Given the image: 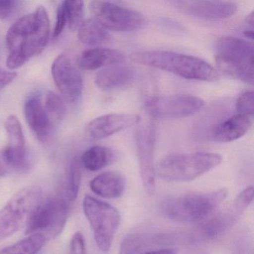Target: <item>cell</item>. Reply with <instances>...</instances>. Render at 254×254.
<instances>
[{"label": "cell", "instance_id": "22", "mask_svg": "<svg viewBox=\"0 0 254 254\" xmlns=\"http://www.w3.org/2000/svg\"><path fill=\"white\" fill-rule=\"evenodd\" d=\"M114 154L110 148L96 145L86 150L81 158V166L90 171L97 172L112 163Z\"/></svg>", "mask_w": 254, "mask_h": 254}, {"label": "cell", "instance_id": "16", "mask_svg": "<svg viewBox=\"0 0 254 254\" xmlns=\"http://www.w3.org/2000/svg\"><path fill=\"white\" fill-rule=\"evenodd\" d=\"M242 214L243 212L239 211L233 203L227 212L209 218L202 222L191 235V237L194 241L213 240L233 227L240 219Z\"/></svg>", "mask_w": 254, "mask_h": 254}, {"label": "cell", "instance_id": "25", "mask_svg": "<svg viewBox=\"0 0 254 254\" xmlns=\"http://www.w3.org/2000/svg\"><path fill=\"white\" fill-rule=\"evenodd\" d=\"M7 168L14 170H24L27 166L26 147H12L7 145L1 153Z\"/></svg>", "mask_w": 254, "mask_h": 254}, {"label": "cell", "instance_id": "36", "mask_svg": "<svg viewBox=\"0 0 254 254\" xmlns=\"http://www.w3.org/2000/svg\"><path fill=\"white\" fill-rule=\"evenodd\" d=\"M142 254H177L176 251L172 248H161V249L152 250L145 251Z\"/></svg>", "mask_w": 254, "mask_h": 254}, {"label": "cell", "instance_id": "21", "mask_svg": "<svg viewBox=\"0 0 254 254\" xmlns=\"http://www.w3.org/2000/svg\"><path fill=\"white\" fill-rule=\"evenodd\" d=\"M168 240L167 235L133 233L123 239L119 254H142L153 245L166 243Z\"/></svg>", "mask_w": 254, "mask_h": 254}, {"label": "cell", "instance_id": "2", "mask_svg": "<svg viewBox=\"0 0 254 254\" xmlns=\"http://www.w3.org/2000/svg\"><path fill=\"white\" fill-rule=\"evenodd\" d=\"M132 62L157 68L187 79L214 82L221 78L218 69L209 63L194 57L173 52L150 50L130 55Z\"/></svg>", "mask_w": 254, "mask_h": 254}, {"label": "cell", "instance_id": "17", "mask_svg": "<svg viewBox=\"0 0 254 254\" xmlns=\"http://www.w3.org/2000/svg\"><path fill=\"white\" fill-rule=\"evenodd\" d=\"M251 125V117L243 114H234L217 123L211 130L210 137L217 142H233L246 134Z\"/></svg>", "mask_w": 254, "mask_h": 254}, {"label": "cell", "instance_id": "8", "mask_svg": "<svg viewBox=\"0 0 254 254\" xmlns=\"http://www.w3.org/2000/svg\"><path fill=\"white\" fill-rule=\"evenodd\" d=\"M41 200V191L38 187H26L16 193L0 209V241L20 230L26 224L32 209Z\"/></svg>", "mask_w": 254, "mask_h": 254}, {"label": "cell", "instance_id": "19", "mask_svg": "<svg viewBox=\"0 0 254 254\" xmlns=\"http://www.w3.org/2000/svg\"><path fill=\"white\" fill-rule=\"evenodd\" d=\"M126 58L120 50L95 48L86 50L79 59V66L84 70H96L124 63Z\"/></svg>", "mask_w": 254, "mask_h": 254}, {"label": "cell", "instance_id": "27", "mask_svg": "<svg viewBox=\"0 0 254 254\" xmlns=\"http://www.w3.org/2000/svg\"><path fill=\"white\" fill-rule=\"evenodd\" d=\"M5 127L8 134V145L12 147H26L23 128L17 117L14 115L9 116L5 120Z\"/></svg>", "mask_w": 254, "mask_h": 254}, {"label": "cell", "instance_id": "33", "mask_svg": "<svg viewBox=\"0 0 254 254\" xmlns=\"http://www.w3.org/2000/svg\"><path fill=\"white\" fill-rule=\"evenodd\" d=\"M69 254H87L85 240L82 233L76 232L71 239Z\"/></svg>", "mask_w": 254, "mask_h": 254}, {"label": "cell", "instance_id": "26", "mask_svg": "<svg viewBox=\"0 0 254 254\" xmlns=\"http://www.w3.org/2000/svg\"><path fill=\"white\" fill-rule=\"evenodd\" d=\"M81 164L79 159L74 157L71 161L68 172L66 192L69 201H74L78 197L81 184Z\"/></svg>", "mask_w": 254, "mask_h": 254}, {"label": "cell", "instance_id": "9", "mask_svg": "<svg viewBox=\"0 0 254 254\" xmlns=\"http://www.w3.org/2000/svg\"><path fill=\"white\" fill-rule=\"evenodd\" d=\"M90 9L95 20L106 30L130 32L141 29L145 17L141 13L113 2L93 1Z\"/></svg>", "mask_w": 254, "mask_h": 254}, {"label": "cell", "instance_id": "37", "mask_svg": "<svg viewBox=\"0 0 254 254\" xmlns=\"http://www.w3.org/2000/svg\"><path fill=\"white\" fill-rule=\"evenodd\" d=\"M8 172V168L5 166L3 160H2V156L0 154V177L5 176Z\"/></svg>", "mask_w": 254, "mask_h": 254}, {"label": "cell", "instance_id": "38", "mask_svg": "<svg viewBox=\"0 0 254 254\" xmlns=\"http://www.w3.org/2000/svg\"><path fill=\"white\" fill-rule=\"evenodd\" d=\"M245 22H246L248 26H251V29L254 28V11L251 13V14H248V17L245 19Z\"/></svg>", "mask_w": 254, "mask_h": 254}, {"label": "cell", "instance_id": "29", "mask_svg": "<svg viewBox=\"0 0 254 254\" xmlns=\"http://www.w3.org/2000/svg\"><path fill=\"white\" fill-rule=\"evenodd\" d=\"M44 108L53 121L61 120L64 114V104L58 95L52 91L49 92L46 96Z\"/></svg>", "mask_w": 254, "mask_h": 254}, {"label": "cell", "instance_id": "4", "mask_svg": "<svg viewBox=\"0 0 254 254\" xmlns=\"http://www.w3.org/2000/svg\"><path fill=\"white\" fill-rule=\"evenodd\" d=\"M222 160V156L216 153H174L162 159L155 170L163 181L186 182L212 170Z\"/></svg>", "mask_w": 254, "mask_h": 254}, {"label": "cell", "instance_id": "1", "mask_svg": "<svg viewBox=\"0 0 254 254\" xmlns=\"http://www.w3.org/2000/svg\"><path fill=\"white\" fill-rule=\"evenodd\" d=\"M49 36L50 18L44 5L14 22L6 34L8 69H18L41 54L48 44Z\"/></svg>", "mask_w": 254, "mask_h": 254}, {"label": "cell", "instance_id": "13", "mask_svg": "<svg viewBox=\"0 0 254 254\" xmlns=\"http://www.w3.org/2000/svg\"><path fill=\"white\" fill-rule=\"evenodd\" d=\"M170 4L183 13L208 20H220L232 17L237 11L238 5L232 1L177 0Z\"/></svg>", "mask_w": 254, "mask_h": 254}, {"label": "cell", "instance_id": "24", "mask_svg": "<svg viewBox=\"0 0 254 254\" xmlns=\"http://www.w3.org/2000/svg\"><path fill=\"white\" fill-rule=\"evenodd\" d=\"M47 241V238L41 233L31 234L14 245L0 250V254H38Z\"/></svg>", "mask_w": 254, "mask_h": 254}, {"label": "cell", "instance_id": "31", "mask_svg": "<svg viewBox=\"0 0 254 254\" xmlns=\"http://www.w3.org/2000/svg\"><path fill=\"white\" fill-rule=\"evenodd\" d=\"M232 254H254L253 239L249 233L239 235L233 245Z\"/></svg>", "mask_w": 254, "mask_h": 254}, {"label": "cell", "instance_id": "14", "mask_svg": "<svg viewBox=\"0 0 254 254\" xmlns=\"http://www.w3.org/2000/svg\"><path fill=\"white\" fill-rule=\"evenodd\" d=\"M140 120V117L136 114H106L92 120L86 131L90 139L99 140L136 126Z\"/></svg>", "mask_w": 254, "mask_h": 254}, {"label": "cell", "instance_id": "10", "mask_svg": "<svg viewBox=\"0 0 254 254\" xmlns=\"http://www.w3.org/2000/svg\"><path fill=\"white\" fill-rule=\"evenodd\" d=\"M135 142L144 190L148 196L154 195L156 191V127L152 121L138 123L135 130Z\"/></svg>", "mask_w": 254, "mask_h": 254}, {"label": "cell", "instance_id": "35", "mask_svg": "<svg viewBox=\"0 0 254 254\" xmlns=\"http://www.w3.org/2000/svg\"><path fill=\"white\" fill-rule=\"evenodd\" d=\"M16 76H17L16 72L0 69V90H2L11 81H14Z\"/></svg>", "mask_w": 254, "mask_h": 254}, {"label": "cell", "instance_id": "15", "mask_svg": "<svg viewBox=\"0 0 254 254\" xmlns=\"http://www.w3.org/2000/svg\"><path fill=\"white\" fill-rule=\"evenodd\" d=\"M24 117L37 139L42 142L47 141L53 133L54 121L44 108L39 96H32L26 101Z\"/></svg>", "mask_w": 254, "mask_h": 254}, {"label": "cell", "instance_id": "20", "mask_svg": "<svg viewBox=\"0 0 254 254\" xmlns=\"http://www.w3.org/2000/svg\"><path fill=\"white\" fill-rule=\"evenodd\" d=\"M90 187L93 192L104 198H118L124 194L126 181L119 172H106L93 178Z\"/></svg>", "mask_w": 254, "mask_h": 254}, {"label": "cell", "instance_id": "12", "mask_svg": "<svg viewBox=\"0 0 254 254\" xmlns=\"http://www.w3.org/2000/svg\"><path fill=\"white\" fill-rule=\"evenodd\" d=\"M52 75L62 96L69 102L81 99L84 90L82 75L72 58L60 54L52 65Z\"/></svg>", "mask_w": 254, "mask_h": 254}, {"label": "cell", "instance_id": "32", "mask_svg": "<svg viewBox=\"0 0 254 254\" xmlns=\"http://www.w3.org/2000/svg\"><path fill=\"white\" fill-rule=\"evenodd\" d=\"M67 23L66 8H65L64 2L63 1L59 5L57 10V20H56V27H55L54 32H53V38L54 39L60 37Z\"/></svg>", "mask_w": 254, "mask_h": 254}, {"label": "cell", "instance_id": "6", "mask_svg": "<svg viewBox=\"0 0 254 254\" xmlns=\"http://www.w3.org/2000/svg\"><path fill=\"white\" fill-rule=\"evenodd\" d=\"M69 205L63 197H50L41 200L32 209L26 223V234L41 233L47 239L55 238L64 228Z\"/></svg>", "mask_w": 254, "mask_h": 254}, {"label": "cell", "instance_id": "34", "mask_svg": "<svg viewBox=\"0 0 254 254\" xmlns=\"http://www.w3.org/2000/svg\"><path fill=\"white\" fill-rule=\"evenodd\" d=\"M19 2L15 0H0V20H5L14 14Z\"/></svg>", "mask_w": 254, "mask_h": 254}, {"label": "cell", "instance_id": "23", "mask_svg": "<svg viewBox=\"0 0 254 254\" xmlns=\"http://www.w3.org/2000/svg\"><path fill=\"white\" fill-rule=\"evenodd\" d=\"M78 37L82 44L96 46L105 44L110 40V34L95 19H88L80 25Z\"/></svg>", "mask_w": 254, "mask_h": 254}, {"label": "cell", "instance_id": "11", "mask_svg": "<svg viewBox=\"0 0 254 254\" xmlns=\"http://www.w3.org/2000/svg\"><path fill=\"white\" fill-rule=\"evenodd\" d=\"M204 106L200 98L191 95L178 94L155 96L145 102L148 115L157 120H178L199 112Z\"/></svg>", "mask_w": 254, "mask_h": 254}, {"label": "cell", "instance_id": "5", "mask_svg": "<svg viewBox=\"0 0 254 254\" xmlns=\"http://www.w3.org/2000/svg\"><path fill=\"white\" fill-rule=\"evenodd\" d=\"M254 54L252 43L226 37L221 38L215 45V64L226 75L253 85Z\"/></svg>", "mask_w": 254, "mask_h": 254}, {"label": "cell", "instance_id": "30", "mask_svg": "<svg viewBox=\"0 0 254 254\" xmlns=\"http://www.w3.org/2000/svg\"><path fill=\"white\" fill-rule=\"evenodd\" d=\"M254 95L253 90L246 91L242 93L236 101V109L238 114L243 115H254Z\"/></svg>", "mask_w": 254, "mask_h": 254}, {"label": "cell", "instance_id": "39", "mask_svg": "<svg viewBox=\"0 0 254 254\" xmlns=\"http://www.w3.org/2000/svg\"><path fill=\"white\" fill-rule=\"evenodd\" d=\"M243 34L246 38H249L251 41H253V39H254V31H253V29H246L243 32Z\"/></svg>", "mask_w": 254, "mask_h": 254}, {"label": "cell", "instance_id": "7", "mask_svg": "<svg viewBox=\"0 0 254 254\" xmlns=\"http://www.w3.org/2000/svg\"><path fill=\"white\" fill-rule=\"evenodd\" d=\"M83 209L98 247L102 252H108L121 221L120 212L109 203L88 194L84 197Z\"/></svg>", "mask_w": 254, "mask_h": 254}, {"label": "cell", "instance_id": "18", "mask_svg": "<svg viewBox=\"0 0 254 254\" xmlns=\"http://www.w3.org/2000/svg\"><path fill=\"white\" fill-rule=\"evenodd\" d=\"M136 77V71L127 65L116 64L103 68L97 72L95 84L102 90H111L131 84Z\"/></svg>", "mask_w": 254, "mask_h": 254}, {"label": "cell", "instance_id": "28", "mask_svg": "<svg viewBox=\"0 0 254 254\" xmlns=\"http://www.w3.org/2000/svg\"><path fill=\"white\" fill-rule=\"evenodd\" d=\"M67 16L68 26L71 30L78 27L84 14V2L82 1H64Z\"/></svg>", "mask_w": 254, "mask_h": 254}, {"label": "cell", "instance_id": "3", "mask_svg": "<svg viewBox=\"0 0 254 254\" xmlns=\"http://www.w3.org/2000/svg\"><path fill=\"white\" fill-rule=\"evenodd\" d=\"M227 190L194 192L169 197L161 203L162 212L172 221L202 223L212 216L227 197Z\"/></svg>", "mask_w": 254, "mask_h": 254}]
</instances>
